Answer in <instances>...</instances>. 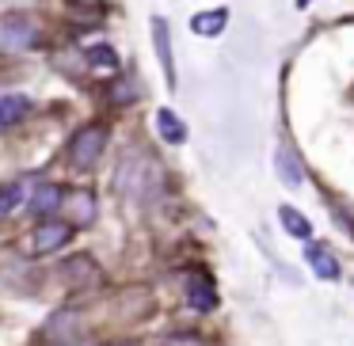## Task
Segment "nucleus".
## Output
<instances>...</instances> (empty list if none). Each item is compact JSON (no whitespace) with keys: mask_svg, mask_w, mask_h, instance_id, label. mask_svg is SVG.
<instances>
[{"mask_svg":"<svg viewBox=\"0 0 354 346\" xmlns=\"http://www.w3.org/2000/svg\"><path fill=\"white\" fill-rule=\"evenodd\" d=\"M103 148H107V130L103 126H80L69 141V164L77 171H88L100 164Z\"/></svg>","mask_w":354,"mask_h":346,"instance_id":"obj_1","label":"nucleus"},{"mask_svg":"<svg viewBox=\"0 0 354 346\" xmlns=\"http://www.w3.org/2000/svg\"><path fill=\"white\" fill-rule=\"evenodd\" d=\"M35 42H39V23L31 16L12 12V16L0 19V46L4 50H31Z\"/></svg>","mask_w":354,"mask_h":346,"instance_id":"obj_2","label":"nucleus"},{"mask_svg":"<svg viewBox=\"0 0 354 346\" xmlns=\"http://www.w3.org/2000/svg\"><path fill=\"white\" fill-rule=\"evenodd\" d=\"M69 236H73V224H65V221H42L39 229H35L31 247L39 255H46V251H57L62 244H69Z\"/></svg>","mask_w":354,"mask_h":346,"instance_id":"obj_3","label":"nucleus"},{"mask_svg":"<svg viewBox=\"0 0 354 346\" xmlns=\"http://www.w3.org/2000/svg\"><path fill=\"white\" fill-rule=\"evenodd\" d=\"M153 50L160 57V69L168 77V84L176 88V61H171V31H168V19L153 16Z\"/></svg>","mask_w":354,"mask_h":346,"instance_id":"obj_4","label":"nucleus"},{"mask_svg":"<svg viewBox=\"0 0 354 346\" xmlns=\"http://www.w3.org/2000/svg\"><path fill=\"white\" fill-rule=\"evenodd\" d=\"M305 262L316 270V278H324V282H339V274H343V270H339V259L324 244H305Z\"/></svg>","mask_w":354,"mask_h":346,"instance_id":"obj_5","label":"nucleus"},{"mask_svg":"<svg viewBox=\"0 0 354 346\" xmlns=\"http://www.w3.org/2000/svg\"><path fill=\"white\" fill-rule=\"evenodd\" d=\"M225 23H229V8H209V12L191 16V31L202 35V39H217L225 31Z\"/></svg>","mask_w":354,"mask_h":346,"instance_id":"obj_6","label":"nucleus"},{"mask_svg":"<svg viewBox=\"0 0 354 346\" xmlns=\"http://www.w3.org/2000/svg\"><path fill=\"white\" fill-rule=\"evenodd\" d=\"M274 171H278V179H282L286 186H301V183H305V171H301L297 153H293V148H286V145L274 153Z\"/></svg>","mask_w":354,"mask_h":346,"instance_id":"obj_7","label":"nucleus"},{"mask_svg":"<svg viewBox=\"0 0 354 346\" xmlns=\"http://www.w3.org/2000/svg\"><path fill=\"white\" fill-rule=\"evenodd\" d=\"M187 300H191L198 312H209V308L217 305V289H214V282H209L206 274H194L191 282H187Z\"/></svg>","mask_w":354,"mask_h":346,"instance_id":"obj_8","label":"nucleus"},{"mask_svg":"<svg viewBox=\"0 0 354 346\" xmlns=\"http://www.w3.org/2000/svg\"><path fill=\"white\" fill-rule=\"evenodd\" d=\"M156 133H160L168 145H183L187 141V126H183V118L176 115V110H168V107H160L156 110Z\"/></svg>","mask_w":354,"mask_h":346,"instance_id":"obj_9","label":"nucleus"},{"mask_svg":"<svg viewBox=\"0 0 354 346\" xmlns=\"http://www.w3.org/2000/svg\"><path fill=\"white\" fill-rule=\"evenodd\" d=\"M278 221H282V229L290 232V236H297V240H313V224H308V217L301 213V209H293V206H282L278 209Z\"/></svg>","mask_w":354,"mask_h":346,"instance_id":"obj_10","label":"nucleus"},{"mask_svg":"<svg viewBox=\"0 0 354 346\" xmlns=\"http://www.w3.org/2000/svg\"><path fill=\"white\" fill-rule=\"evenodd\" d=\"M62 186H54V183H42L39 191H35V198H31V213H39V217H46V213H54L57 206H62Z\"/></svg>","mask_w":354,"mask_h":346,"instance_id":"obj_11","label":"nucleus"},{"mask_svg":"<svg viewBox=\"0 0 354 346\" xmlns=\"http://www.w3.org/2000/svg\"><path fill=\"white\" fill-rule=\"evenodd\" d=\"M31 110V99L27 95H8V99H0V126H12Z\"/></svg>","mask_w":354,"mask_h":346,"instance_id":"obj_12","label":"nucleus"},{"mask_svg":"<svg viewBox=\"0 0 354 346\" xmlns=\"http://www.w3.org/2000/svg\"><path fill=\"white\" fill-rule=\"evenodd\" d=\"M88 65H92V69H103V73H115L118 69V54L111 46H92L88 50Z\"/></svg>","mask_w":354,"mask_h":346,"instance_id":"obj_13","label":"nucleus"},{"mask_svg":"<svg viewBox=\"0 0 354 346\" xmlns=\"http://www.w3.org/2000/svg\"><path fill=\"white\" fill-rule=\"evenodd\" d=\"M16 206H24V183H4L0 186V217H8Z\"/></svg>","mask_w":354,"mask_h":346,"instance_id":"obj_14","label":"nucleus"},{"mask_svg":"<svg viewBox=\"0 0 354 346\" xmlns=\"http://www.w3.org/2000/svg\"><path fill=\"white\" fill-rule=\"evenodd\" d=\"M95 217V202H92V194H77V221L80 224H88Z\"/></svg>","mask_w":354,"mask_h":346,"instance_id":"obj_15","label":"nucleus"},{"mask_svg":"<svg viewBox=\"0 0 354 346\" xmlns=\"http://www.w3.org/2000/svg\"><path fill=\"white\" fill-rule=\"evenodd\" d=\"M297 4H301V8H305V4H313V0H297Z\"/></svg>","mask_w":354,"mask_h":346,"instance_id":"obj_16","label":"nucleus"}]
</instances>
